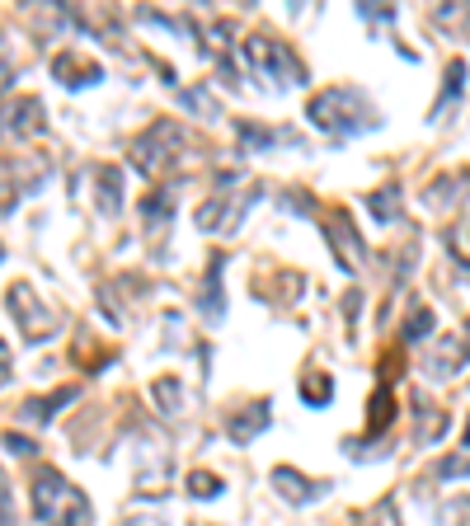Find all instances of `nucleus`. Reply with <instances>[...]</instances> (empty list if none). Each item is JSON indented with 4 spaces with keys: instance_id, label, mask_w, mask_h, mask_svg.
<instances>
[{
    "instance_id": "nucleus-27",
    "label": "nucleus",
    "mask_w": 470,
    "mask_h": 526,
    "mask_svg": "<svg viewBox=\"0 0 470 526\" xmlns=\"http://www.w3.org/2000/svg\"><path fill=\"white\" fill-rule=\"evenodd\" d=\"M466 451H470V423H466Z\"/></svg>"
},
{
    "instance_id": "nucleus-13",
    "label": "nucleus",
    "mask_w": 470,
    "mask_h": 526,
    "mask_svg": "<svg viewBox=\"0 0 470 526\" xmlns=\"http://www.w3.org/2000/svg\"><path fill=\"white\" fill-rule=\"evenodd\" d=\"M395 418V404H391V390L381 386L372 395V404H367V433H386V423Z\"/></svg>"
},
{
    "instance_id": "nucleus-2",
    "label": "nucleus",
    "mask_w": 470,
    "mask_h": 526,
    "mask_svg": "<svg viewBox=\"0 0 470 526\" xmlns=\"http://www.w3.org/2000/svg\"><path fill=\"white\" fill-rule=\"evenodd\" d=\"M33 512L43 526H90L94 522V508L85 503L76 484H66L52 465H43L33 475Z\"/></svg>"
},
{
    "instance_id": "nucleus-20",
    "label": "nucleus",
    "mask_w": 470,
    "mask_h": 526,
    "mask_svg": "<svg viewBox=\"0 0 470 526\" xmlns=\"http://www.w3.org/2000/svg\"><path fill=\"white\" fill-rule=\"evenodd\" d=\"M188 489H193V498H217L221 494V480H217V475H203V470H198V475H188Z\"/></svg>"
},
{
    "instance_id": "nucleus-9",
    "label": "nucleus",
    "mask_w": 470,
    "mask_h": 526,
    "mask_svg": "<svg viewBox=\"0 0 470 526\" xmlns=\"http://www.w3.org/2000/svg\"><path fill=\"white\" fill-rule=\"evenodd\" d=\"M273 484H278V494L287 498V503H311V498H320L329 489V480H306V475H301V470H292V465H278V470H273Z\"/></svg>"
},
{
    "instance_id": "nucleus-10",
    "label": "nucleus",
    "mask_w": 470,
    "mask_h": 526,
    "mask_svg": "<svg viewBox=\"0 0 470 526\" xmlns=\"http://www.w3.org/2000/svg\"><path fill=\"white\" fill-rule=\"evenodd\" d=\"M80 390L76 386H66V390H52V395H43V400H24L19 404V418H29V423H47V418L57 414L62 404H71Z\"/></svg>"
},
{
    "instance_id": "nucleus-11",
    "label": "nucleus",
    "mask_w": 470,
    "mask_h": 526,
    "mask_svg": "<svg viewBox=\"0 0 470 526\" xmlns=\"http://www.w3.org/2000/svg\"><path fill=\"white\" fill-rule=\"evenodd\" d=\"M118 188H123V174H118V170H99V212H104V217H118V207H123Z\"/></svg>"
},
{
    "instance_id": "nucleus-18",
    "label": "nucleus",
    "mask_w": 470,
    "mask_h": 526,
    "mask_svg": "<svg viewBox=\"0 0 470 526\" xmlns=\"http://www.w3.org/2000/svg\"><path fill=\"white\" fill-rule=\"evenodd\" d=\"M240 141H245V146H254V151H264V146H273V141H292V137H287V132H264V127L240 123Z\"/></svg>"
},
{
    "instance_id": "nucleus-23",
    "label": "nucleus",
    "mask_w": 470,
    "mask_h": 526,
    "mask_svg": "<svg viewBox=\"0 0 470 526\" xmlns=\"http://www.w3.org/2000/svg\"><path fill=\"white\" fill-rule=\"evenodd\" d=\"M156 395H160V409H174V404H179V381H174V376L170 381H160Z\"/></svg>"
},
{
    "instance_id": "nucleus-25",
    "label": "nucleus",
    "mask_w": 470,
    "mask_h": 526,
    "mask_svg": "<svg viewBox=\"0 0 470 526\" xmlns=\"http://www.w3.org/2000/svg\"><path fill=\"white\" fill-rule=\"evenodd\" d=\"M438 475H442V480H452V475H470V461H442Z\"/></svg>"
},
{
    "instance_id": "nucleus-6",
    "label": "nucleus",
    "mask_w": 470,
    "mask_h": 526,
    "mask_svg": "<svg viewBox=\"0 0 470 526\" xmlns=\"http://www.w3.org/2000/svg\"><path fill=\"white\" fill-rule=\"evenodd\" d=\"M325 240H329V249H334V259H339V268L344 273H358L362 268V240H358V231H353V221H348V212H329L325 217Z\"/></svg>"
},
{
    "instance_id": "nucleus-14",
    "label": "nucleus",
    "mask_w": 470,
    "mask_h": 526,
    "mask_svg": "<svg viewBox=\"0 0 470 526\" xmlns=\"http://www.w3.org/2000/svg\"><path fill=\"white\" fill-rule=\"evenodd\" d=\"M264 428H268V400H259V404H254V414H250V423H245V414L231 423V437H235V442H250V437L264 433Z\"/></svg>"
},
{
    "instance_id": "nucleus-21",
    "label": "nucleus",
    "mask_w": 470,
    "mask_h": 526,
    "mask_svg": "<svg viewBox=\"0 0 470 526\" xmlns=\"http://www.w3.org/2000/svg\"><path fill=\"white\" fill-rule=\"evenodd\" d=\"M391 193H400V188H381V193H372V198H367V202H372V212H376L381 221H391L395 207H400V202H391Z\"/></svg>"
},
{
    "instance_id": "nucleus-26",
    "label": "nucleus",
    "mask_w": 470,
    "mask_h": 526,
    "mask_svg": "<svg viewBox=\"0 0 470 526\" xmlns=\"http://www.w3.org/2000/svg\"><path fill=\"white\" fill-rule=\"evenodd\" d=\"M5 447L19 451V456H33V442L29 437H19V433H5Z\"/></svg>"
},
{
    "instance_id": "nucleus-4",
    "label": "nucleus",
    "mask_w": 470,
    "mask_h": 526,
    "mask_svg": "<svg viewBox=\"0 0 470 526\" xmlns=\"http://www.w3.org/2000/svg\"><path fill=\"white\" fill-rule=\"evenodd\" d=\"M179 137H184V132H179V123L160 118L151 132H141V137L132 141V165H137L141 174H156L160 165H165V155L179 146Z\"/></svg>"
},
{
    "instance_id": "nucleus-17",
    "label": "nucleus",
    "mask_w": 470,
    "mask_h": 526,
    "mask_svg": "<svg viewBox=\"0 0 470 526\" xmlns=\"http://www.w3.org/2000/svg\"><path fill=\"white\" fill-rule=\"evenodd\" d=\"M428 329H433V310H428V306H419V310H414V315L405 320V329H400V339H405V343H414V339H423Z\"/></svg>"
},
{
    "instance_id": "nucleus-15",
    "label": "nucleus",
    "mask_w": 470,
    "mask_h": 526,
    "mask_svg": "<svg viewBox=\"0 0 470 526\" xmlns=\"http://www.w3.org/2000/svg\"><path fill=\"white\" fill-rule=\"evenodd\" d=\"M461 80H466V62L456 57V62H447V85H442V99L433 104V118H438V113H447V104L461 94Z\"/></svg>"
},
{
    "instance_id": "nucleus-24",
    "label": "nucleus",
    "mask_w": 470,
    "mask_h": 526,
    "mask_svg": "<svg viewBox=\"0 0 470 526\" xmlns=\"http://www.w3.org/2000/svg\"><path fill=\"white\" fill-rule=\"evenodd\" d=\"M358 15L372 19V24H386V19H395V10L391 5H358Z\"/></svg>"
},
{
    "instance_id": "nucleus-1",
    "label": "nucleus",
    "mask_w": 470,
    "mask_h": 526,
    "mask_svg": "<svg viewBox=\"0 0 470 526\" xmlns=\"http://www.w3.org/2000/svg\"><path fill=\"white\" fill-rule=\"evenodd\" d=\"M306 118H311L320 132L329 137H353V132H372L381 127V113L367 104V94H358L353 85H329L306 104Z\"/></svg>"
},
{
    "instance_id": "nucleus-19",
    "label": "nucleus",
    "mask_w": 470,
    "mask_h": 526,
    "mask_svg": "<svg viewBox=\"0 0 470 526\" xmlns=\"http://www.w3.org/2000/svg\"><path fill=\"white\" fill-rule=\"evenodd\" d=\"M301 395H306V404H329L334 386H329V376H311V381L301 386Z\"/></svg>"
},
{
    "instance_id": "nucleus-16",
    "label": "nucleus",
    "mask_w": 470,
    "mask_h": 526,
    "mask_svg": "<svg viewBox=\"0 0 470 526\" xmlns=\"http://www.w3.org/2000/svg\"><path fill=\"white\" fill-rule=\"evenodd\" d=\"M358 526H400V512H395V503L391 498H381L376 508H367L358 517Z\"/></svg>"
},
{
    "instance_id": "nucleus-5",
    "label": "nucleus",
    "mask_w": 470,
    "mask_h": 526,
    "mask_svg": "<svg viewBox=\"0 0 470 526\" xmlns=\"http://www.w3.org/2000/svg\"><path fill=\"white\" fill-rule=\"evenodd\" d=\"M10 315L19 320V334L24 339H47L52 329H57V310L38 306V296H33V287H10Z\"/></svg>"
},
{
    "instance_id": "nucleus-12",
    "label": "nucleus",
    "mask_w": 470,
    "mask_h": 526,
    "mask_svg": "<svg viewBox=\"0 0 470 526\" xmlns=\"http://www.w3.org/2000/svg\"><path fill=\"white\" fill-rule=\"evenodd\" d=\"M38 113H43V104H38V99H24V104H19V109L10 113V132L38 137V132H43V118H38Z\"/></svg>"
},
{
    "instance_id": "nucleus-3",
    "label": "nucleus",
    "mask_w": 470,
    "mask_h": 526,
    "mask_svg": "<svg viewBox=\"0 0 470 526\" xmlns=\"http://www.w3.org/2000/svg\"><path fill=\"white\" fill-rule=\"evenodd\" d=\"M245 57H250L254 71H259L268 85H278V90L282 85H301V80H306L301 62L282 43H273V38H250V43H245Z\"/></svg>"
},
{
    "instance_id": "nucleus-22",
    "label": "nucleus",
    "mask_w": 470,
    "mask_h": 526,
    "mask_svg": "<svg viewBox=\"0 0 470 526\" xmlns=\"http://www.w3.org/2000/svg\"><path fill=\"white\" fill-rule=\"evenodd\" d=\"M184 104H188V109H198V113H207V118H217V104L207 99V90H188Z\"/></svg>"
},
{
    "instance_id": "nucleus-8",
    "label": "nucleus",
    "mask_w": 470,
    "mask_h": 526,
    "mask_svg": "<svg viewBox=\"0 0 470 526\" xmlns=\"http://www.w3.org/2000/svg\"><path fill=\"white\" fill-rule=\"evenodd\" d=\"M52 76L62 80L66 90H80V85H99V62H90V57H80V52H57L52 57Z\"/></svg>"
},
{
    "instance_id": "nucleus-7",
    "label": "nucleus",
    "mask_w": 470,
    "mask_h": 526,
    "mask_svg": "<svg viewBox=\"0 0 470 526\" xmlns=\"http://www.w3.org/2000/svg\"><path fill=\"white\" fill-rule=\"evenodd\" d=\"M250 202H254V193H217V198H207L203 207H198V226L212 235H231L240 212H245Z\"/></svg>"
}]
</instances>
